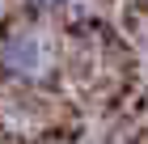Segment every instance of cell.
Listing matches in <instances>:
<instances>
[{
	"label": "cell",
	"instance_id": "1",
	"mask_svg": "<svg viewBox=\"0 0 148 144\" xmlns=\"http://www.w3.org/2000/svg\"><path fill=\"white\" fill-rule=\"evenodd\" d=\"M47 64V43L30 30H13L0 38V76L13 81V85H30V81H42Z\"/></svg>",
	"mask_w": 148,
	"mask_h": 144
},
{
	"label": "cell",
	"instance_id": "2",
	"mask_svg": "<svg viewBox=\"0 0 148 144\" xmlns=\"http://www.w3.org/2000/svg\"><path fill=\"white\" fill-rule=\"evenodd\" d=\"M34 13H59V9H68L72 0H25Z\"/></svg>",
	"mask_w": 148,
	"mask_h": 144
},
{
	"label": "cell",
	"instance_id": "3",
	"mask_svg": "<svg viewBox=\"0 0 148 144\" xmlns=\"http://www.w3.org/2000/svg\"><path fill=\"white\" fill-rule=\"evenodd\" d=\"M140 9H148V0H140Z\"/></svg>",
	"mask_w": 148,
	"mask_h": 144
}]
</instances>
